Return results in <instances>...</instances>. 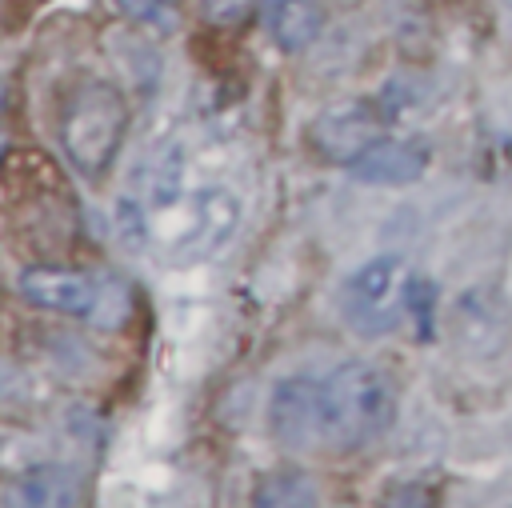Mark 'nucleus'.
I'll list each match as a JSON object with an SVG mask.
<instances>
[{
    "label": "nucleus",
    "mask_w": 512,
    "mask_h": 508,
    "mask_svg": "<svg viewBox=\"0 0 512 508\" xmlns=\"http://www.w3.org/2000/svg\"><path fill=\"white\" fill-rule=\"evenodd\" d=\"M324 444L336 452H360L376 444L396 420V384L368 360H344L320 384Z\"/></svg>",
    "instance_id": "obj_1"
},
{
    "label": "nucleus",
    "mask_w": 512,
    "mask_h": 508,
    "mask_svg": "<svg viewBox=\"0 0 512 508\" xmlns=\"http://www.w3.org/2000/svg\"><path fill=\"white\" fill-rule=\"evenodd\" d=\"M60 148L84 180H100L128 132V100L112 80H76L60 100Z\"/></svg>",
    "instance_id": "obj_2"
},
{
    "label": "nucleus",
    "mask_w": 512,
    "mask_h": 508,
    "mask_svg": "<svg viewBox=\"0 0 512 508\" xmlns=\"http://www.w3.org/2000/svg\"><path fill=\"white\" fill-rule=\"evenodd\" d=\"M412 272L400 256H376L348 276L340 288V312L356 336H384L408 316Z\"/></svg>",
    "instance_id": "obj_3"
},
{
    "label": "nucleus",
    "mask_w": 512,
    "mask_h": 508,
    "mask_svg": "<svg viewBox=\"0 0 512 508\" xmlns=\"http://www.w3.org/2000/svg\"><path fill=\"white\" fill-rule=\"evenodd\" d=\"M380 136H384V112L376 108V100H344V104H332L320 116H312V124L304 128L308 148L324 164H340V168H348L352 160H360Z\"/></svg>",
    "instance_id": "obj_4"
},
{
    "label": "nucleus",
    "mask_w": 512,
    "mask_h": 508,
    "mask_svg": "<svg viewBox=\"0 0 512 508\" xmlns=\"http://www.w3.org/2000/svg\"><path fill=\"white\" fill-rule=\"evenodd\" d=\"M268 432L284 448H308L324 440V412H320V380L312 376H284L268 396Z\"/></svg>",
    "instance_id": "obj_5"
},
{
    "label": "nucleus",
    "mask_w": 512,
    "mask_h": 508,
    "mask_svg": "<svg viewBox=\"0 0 512 508\" xmlns=\"http://www.w3.org/2000/svg\"><path fill=\"white\" fill-rule=\"evenodd\" d=\"M16 288L28 304L48 308V312H64V316H96V304H100V284L76 268L32 264L20 272Z\"/></svg>",
    "instance_id": "obj_6"
},
{
    "label": "nucleus",
    "mask_w": 512,
    "mask_h": 508,
    "mask_svg": "<svg viewBox=\"0 0 512 508\" xmlns=\"http://www.w3.org/2000/svg\"><path fill=\"white\" fill-rule=\"evenodd\" d=\"M240 224V204L228 188H200L188 204V228L180 232L176 248L192 260H204L220 252Z\"/></svg>",
    "instance_id": "obj_7"
},
{
    "label": "nucleus",
    "mask_w": 512,
    "mask_h": 508,
    "mask_svg": "<svg viewBox=\"0 0 512 508\" xmlns=\"http://www.w3.org/2000/svg\"><path fill=\"white\" fill-rule=\"evenodd\" d=\"M428 144L412 140V136H380L360 160L348 164V172L364 184H384V188H400V184H416L428 168Z\"/></svg>",
    "instance_id": "obj_8"
},
{
    "label": "nucleus",
    "mask_w": 512,
    "mask_h": 508,
    "mask_svg": "<svg viewBox=\"0 0 512 508\" xmlns=\"http://www.w3.org/2000/svg\"><path fill=\"white\" fill-rule=\"evenodd\" d=\"M268 28L280 52H304L324 32V8L316 0H276Z\"/></svg>",
    "instance_id": "obj_9"
},
{
    "label": "nucleus",
    "mask_w": 512,
    "mask_h": 508,
    "mask_svg": "<svg viewBox=\"0 0 512 508\" xmlns=\"http://www.w3.org/2000/svg\"><path fill=\"white\" fill-rule=\"evenodd\" d=\"M184 192V152L180 144H164L148 168H144V204L148 208H172Z\"/></svg>",
    "instance_id": "obj_10"
},
{
    "label": "nucleus",
    "mask_w": 512,
    "mask_h": 508,
    "mask_svg": "<svg viewBox=\"0 0 512 508\" xmlns=\"http://www.w3.org/2000/svg\"><path fill=\"white\" fill-rule=\"evenodd\" d=\"M16 492L24 504H76L80 500V484L68 468L60 464H36L16 480Z\"/></svg>",
    "instance_id": "obj_11"
},
{
    "label": "nucleus",
    "mask_w": 512,
    "mask_h": 508,
    "mask_svg": "<svg viewBox=\"0 0 512 508\" xmlns=\"http://www.w3.org/2000/svg\"><path fill=\"white\" fill-rule=\"evenodd\" d=\"M260 508H300V504H316V488H312V476L300 472V468H276L268 476H260L256 484V496H252Z\"/></svg>",
    "instance_id": "obj_12"
},
{
    "label": "nucleus",
    "mask_w": 512,
    "mask_h": 508,
    "mask_svg": "<svg viewBox=\"0 0 512 508\" xmlns=\"http://www.w3.org/2000/svg\"><path fill=\"white\" fill-rule=\"evenodd\" d=\"M256 4L260 0H200V20L216 28H232V24H244L256 12Z\"/></svg>",
    "instance_id": "obj_13"
},
{
    "label": "nucleus",
    "mask_w": 512,
    "mask_h": 508,
    "mask_svg": "<svg viewBox=\"0 0 512 508\" xmlns=\"http://www.w3.org/2000/svg\"><path fill=\"white\" fill-rule=\"evenodd\" d=\"M432 312H436V288L428 280L412 276V284H408V316L420 324V336L432 332Z\"/></svg>",
    "instance_id": "obj_14"
},
{
    "label": "nucleus",
    "mask_w": 512,
    "mask_h": 508,
    "mask_svg": "<svg viewBox=\"0 0 512 508\" xmlns=\"http://www.w3.org/2000/svg\"><path fill=\"white\" fill-rule=\"evenodd\" d=\"M4 108H8V84L0 80V112H4Z\"/></svg>",
    "instance_id": "obj_15"
},
{
    "label": "nucleus",
    "mask_w": 512,
    "mask_h": 508,
    "mask_svg": "<svg viewBox=\"0 0 512 508\" xmlns=\"http://www.w3.org/2000/svg\"><path fill=\"white\" fill-rule=\"evenodd\" d=\"M4 144H8V140H4V136H0V156H4Z\"/></svg>",
    "instance_id": "obj_16"
},
{
    "label": "nucleus",
    "mask_w": 512,
    "mask_h": 508,
    "mask_svg": "<svg viewBox=\"0 0 512 508\" xmlns=\"http://www.w3.org/2000/svg\"><path fill=\"white\" fill-rule=\"evenodd\" d=\"M156 4H176V0H156Z\"/></svg>",
    "instance_id": "obj_17"
}]
</instances>
